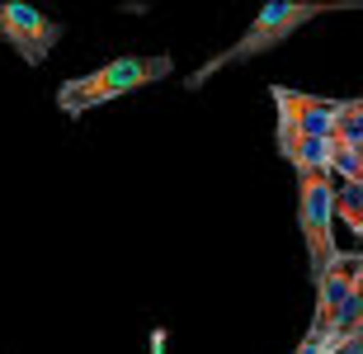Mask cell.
I'll list each match as a JSON object with an SVG mask.
<instances>
[{
  "instance_id": "obj_6",
  "label": "cell",
  "mask_w": 363,
  "mask_h": 354,
  "mask_svg": "<svg viewBox=\"0 0 363 354\" xmlns=\"http://www.w3.org/2000/svg\"><path fill=\"white\" fill-rule=\"evenodd\" d=\"M269 99H274V109H279V147L283 142H307V137H330L340 99L302 95V90H288V85H274Z\"/></svg>"
},
{
  "instance_id": "obj_2",
  "label": "cell",
  "mask_w": 363,
  "mask_h": 354,
  "mask_svg": "<svg viewBox=\"0 0 363 354\" xmlns=\"http://www.w3.org/2000/svg\"><path fill=\"white\" fill-rule=\"evenodd\" d=\"M165 76H175V62L170 57H113L90 76H71V81L57 85V109L67 118H85L108 99H123L142 90V85H156Z\"/></svg>"
},
{
  "instance_id": "obj_4",
  "label": "cell",
  "mask_w": 363,
  "mask_h": 354,
  "mask_svg": "<svg viewBox=\"0 0 363 354\" xmlns=\"http://www.w3.org/2000/svg\"><path fill=\"white\" fill-rule=\"evenodd\" d=\"M0 43L24 57V67H43L62 43V19H48L43 10L19 0H0Z\"/></svg>"
},
{
  "instance_id": "obj_3",
  "label": "cell",
  "mask_w": 363,
  "mask_h": 354,
  "mask_svg": "<svg viewBox=\"0 0 363 354\" xmlns=\"http://www.w3.org/2000/svg\"><path fill=\"white\" fill-rule=\"evenodd\" d=\"M330 189L335 179L325 170H302L297 175V227L307 241V260H311V279H321L325 270L340 265V241H335V213H330Z\"/></svg>"
},
{
  "instance_id": "obj_5",
  "label": "cell",
  "mask_w": 363,
  "mask_h": 354,
  "mask_svg": "<svg viewBox=\"0 0 363 354\" xmlns=\"http://www.w3.org/2000/svg\"><path fill=\"white\" fill-rule=\"evenodd\" d=\"M363 293V255H340L335 270H325L316 279V312H311V341H330V331H335L340 312L350 307V298Z\"/></svg>"
},
{
  "instance_id": "obj_7",
  "label": "cell",
  "mask_w": 363,
  "mask_h": 354,
  "mask_svg": "<svg viewBox=\"0 0 363 354\" xmlns=\"http://www.w3.org/2000/svg\"><path fill=\"white\" fill-rule=\"evenodd\" d=\"M330 213H335L354 236H363V184H340L330 189Z\"/></svg>"
},
{
  "instance_id": "obj_1",
  "label": "cell",
  "mask_w": 363,
  "mask_h": 354,
  "mask_svg": "<svg viewBox=\"0 0 363 354\" xmlns=\"http://www.w3.org/2000/svg\"><path fill=\"white\" fill-rule=\"evenodd\" d=\"M330 10H354V0H316V5H302V0H269V5H259L255 24L245 28L231 48L213 52L194 76H184V90H203V85L213 81V76H222L227 67H241V62H250V57H264V52H274V48H283L297 28H307L311 19H321V14H330Z\"/></svg>"
}]
</instances>
